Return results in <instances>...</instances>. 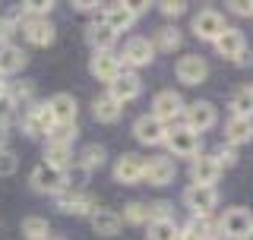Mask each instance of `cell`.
Instances as JSON below:
<instances>
[{
    "label": "cell",
    "mask_w": 253,
    "mask_h": 240,
    "mask_svg": "<svg viewBox=\"0 0 253 240\" xmlns=\"http://www.w3.org/2000/svg\"><path fill=\"white\" fill-rule=\"evenodd\" d=\"M218 231L225 234L228 240H247L253 234V212L250 209H228L218 221Z\"/></svg>",
    "instance_id": "6da1fadb"
},
{
    "label": "cell",
    "mask_w": 253,
    "mask_h": 240,
    "mask_svg": "<svg viewBox=\"0 0 253 240\" xmlns=\"http://www.w3.org/2000/svg\"><path fill=\"white\" fill-rule=\"evenodd\" d=\"M184 205L193 212V218H209L212 209L218 205V190L215 187H196L190 183L184 190Z\"/></svg>",
    "instance_id": "7a4b0ae2"
},
{
    "label": "cell",
    "mask_w": 253,
    "mask_h": 240,
    "mask_svg": "<svg viewBox=\"0 0 253 240\" xmlns=\"http://www.w3.org/2000/svg\"><path fill=\"white\" fill-rule=\"evenodd\" d=\"M32 187L38 190V193H51V196H60L63 190H67V171H60V167H51V164H35L32 167Z\"/></svg>",
    "instance_id": "3957f363"
},
{
    "label": "cell",
    "mask_w": 253,
    "mask_h": 240,
    "mask_svg": "<svg viewBox=\"0 0 253 240\" xmlns=\"http://www.w3.org/2000/svg\"><path fill=\"white\" fill-rule=\"evenodd\" d=\"M165 146H168L171 155H177V158H196L200 155V136L193 130H187V126H168Z\"/></svg>",
    "instance_id": "277c9868"
},
{
    "label": "cell",
    "mask_w": 253,
    "mask_h": 240,
    "mask_svg": "<svg viewBox=\"0 0 253 240\" xmlns=\"http://www.w3.org/2000/svg\"><path fill=\"white\" fill-rule=\"evenodd\" d=\"M215 120H218V111H215L212 101H193V105L184 108V126H187V130H193L196 136L206 133V130H212Z\"/></svg>",
    "instance_id": "5b68a950"
},
{
    "label": "cell",
    "mask_w": 253,
    "mask_h": 240,
    "mask_svg": "<svg viewBox=\"0 0 253 240\" xmlns=\"http://www.w3.org/2000/svg\"><path fill=\"white\" fill-rule=\"evenodd\" d=\"M184 98H180V92H174V89H165V92H158L155 98H152V117H158L165 126L174 123L177 117H184Z\"/></svg>",
    "instance_id": "8992f818"
},
{
    "label": "cell",
    "mask_w": 253,
    "mask_h": 240,
    "mask_svg": "<svg viewBox=\"0 0 253 240\" xmlns=\"http://www.w3.org/2000/svg\"><path fill=\"white\" fill-rule=\"evenodd\" d=\"M22 35H26L29 44L47 47L57 38V29H54V22L47 19V16H26V19H22Z\"/></svg>",
    "instance_id": "52a82bcc"
},
{
    "label": "cell",
    "mask_w": 253,
    "mask_h": 240,
    "mask_svg": "<svg viewBox=\"0 0 253 240\" xmlns=\"http://www.w3.org/2000/svg\"><path fill=\"white\" fill-rule=\"evenodd\" d=\"M155 60V47L149 38H142V35H133L130 41L124 44V54H121V67H130V70H136V67H149V63Z\"/></svg>",
    "instance_id": "ba28073f"
},
{
    "label": "cell",
    "mask_w": 253,
    "mask_h": 240,
    "mask_svg": "<svg viewBox=\"0 0 253 240\" xmlns=\"http://www.w3.org/2000/svg\"><path fill=\"white\" fill-rule=\"evenodd\" d=\"M54 130V120L51 111H47V101H38V105H29V111L22 114V133L26 136H47Z\"/></svg>",
    "instance_id": "9c48e42d"
},
{
    "label": "cell",
    "mask_w": 253,
    "mask_h": 240,
    "mask_svg": "<svg viewBox=\"0 0 253 240\" xmlns=\"http://www.w3.org/2000/svg\"><path fill=\"white\" fill-rule=\"evenodd\" d=\"M174 76L184 85H200V82H206V76H209V63H206V57H200V54H187V57L177 60Z\"/></svg>",
    "instance_id": "30bf717a"
},
{
    "label": "cell",
    "mask_w": 253,
    "mask_h": 240,
    "mask_svg": "<svg viewBox=\"0 0 253 240\" xmlns=\"http://www.w3.org/2000/svg\"><path fill=\"white\" fill-rule=\"evenodd\" d=\"M174 174H177V164H174V158L158 155V158H149V161H146L142 180H146L149 187H168V183H174Z\"/></svg>",
    "instance_id": "8fae6325"
},
{
    "label": "cell",
    "mask_w": 253,
    "mask_h": 240,
    "mask_svg": "<svg viewBox=\"0 0 253 240\" xmlns=\"http://www.w3.org/2000/svg\"><path fill=\"white\" fill-rule=\"evenodd\" d=\"M139 92H142V79L133 73V70H121L117 79L108 85V95L117 101V105H126V101L139 98Z\"/></svg>",
    "instance_id": "7c38bea8"
},
{
    "label": "cell",
    "mask_w": 253,
    "mask_h": 240,
    "mask_svg": "<svg viewBox=\"0 0 253 240\" xmlns=\"http://www.w3.org/2000/svg\"><path fill=\"white\" fill-rule=\"evenodd\" d=\"M225 19H221V13L218 10H200L193 16V35L196 38H203V41H212L215 44L218 41V35L225 32Z\"/></svg>",
    "instance_id": "4fadbf2b"
},
{
    "label": "cell",
    "mask_w": 253,
    "mask_h": 240,
    "mask_svg": "<svg viewBox=\"0 0 253 240\" xmlns=\"http://www.w3.org/2000/svg\"><path fill=\"white\" fill-rule=\"evenodd\" d=\"M142 171H146V158L136 155V152H126L114 164V180L124 183V187H133V183L142 180Z\"/></svg>",
    "instance_id": "5bb4252c"
},
{
    "label": "cell",
    "mask_w": 253,
    "mask_h": 240,
    "mask_svg": "<svg viewBox=\"0 0 253 240\" xmlns=\"http://www.w3.org/2000/svg\"><path fill=\"white\" fill-rule=\"evenodd\" d=\"M121 57H117L114 51H95L92 54V60H89V73L98 79V82H114L117 73H121Z\"/></svg>",
    "instance_id": "9a60e30c"
},
{
    "label": "cell",
    "mask_w": 253,
    "mask_h": 240,
    "mask_svg": "<svg viewBox=\"0 0 253 240\" xmlns=\"http://www.w3.org/2000/svg\"><path fill=\"white\" fill-rule=\"evenodd\" d=\"M57 209L63 215H92L98 205H95L92 193H85V190H63L57 196Z\"/></svg>",
    "instance_id": "2e32d148"
},
{
    "label": "cell",
    "mask_w": 253,
    "mask_h": 240,
    "mask_svg": "<svg viewBox=\"0 0 253 240\" xmlns=\"http://www.w3.org/2000/svg\"><path fill=\"white\" fill-rule=\"evenodd\" d=\"M165 133H168V126L152 114H142V117L133 120V136H136V142H142V146H158V142H165Z\"/></svg>",
    "instance_id": "e0dca14e"
},
{
    "label": "cell",
    "mask_w": 253,
    "mask_h": 240,
    "mask_svg": "<svg viewBox=\"0 0 253 240\" xmlns=\"http://www.w3.org/2000/svg\"><path fill=\"white\" fill-rule=\"evenodd\" d=\"M218 177H221V164L215 161V155L193 158V164H190V180H193L196 187H215Z\"/></svg>",
    "instance_id": "ac0fdd59"
},
{
    "label": "cell",
    "mask_w": 253,
    "mask_h": 240,
    "mask_svg": "<svg viewBox=\"0 0 253 240\" xmlns=\"http://www.w3.org/2000/svg\"><path fill=\"white\" fill-rule=\"evenodd\" d=\"M47 111H51V120H54V126H70V123H76V98L73 95H67V92H57V95H51V101H47Z\"/></svg>",
    "instance_id": "d6986e66"
},
{
    "label": "cell",
    "mask_w": 253,
    "mask_h": 240,
    "mask_svg": "<svg viewBox=\"0 0 253 240\" xmlns=\"http://www.w3.org/2000/svg\"><path fill=\"white\" fill-rule=\"evenodd\" d=\"M215 51H218L225 60H234V63H237V60L244 57V54H247V38H244V32H241V29H231V26H228V29L218 35Z\"/></svg>",
    "instance_id": "ffe728a7"
},
{
    "label": "cell",
    "mask_w": 253,
    "mask_h": 240,
    "mask_svg": "<svg viewBox=\"0 0 253 240\" xmlns=\"http://www.w3.org/2000/svg\"><path fill=\"white\" fill-rule=\"evenodd\" d=\"M101 22L114 32V35H121V32H126L136 22V13L130 10V3H108V10H105V16H101Z\"/></svg>",
    "instance_id": "44dd1931"
},
{
    "label": "cell",
    "mask_w": 253,
    "mask_h": 240,
    "mask_svg": "<svg viewBox=\"0 0 253 240\" xmlns=\"http://www.w3.org/2000/svg\"><path fill=\"white\" fill-rule=\"evenodd\" d=\"M89 218H92V231H95V234H101V237H117V234H121L124 221H121V215H117L114 209H101V205H98Z\"/></svg>",
    "instance_id": "7402d4cb"
},
{
    "label": "cell",
    "mask_w": 253,
    "mask_h": 240,
    "mask_svg": "<svg viewBox=\"0 0 253 240\" xmlns=\"http://www.w3.org/2000/svg\"><path fill=\"white\" fill-rule=\"evenodd\" d=\"M85 41L92 44V54H95V51H111V47H114V41H117V35H114V32H111L101 19H95V22H89V26H85Z\"/></svg>",
    "instance_id": "603a6c76"
},
{
    "label": "cell",
    "mask_w": 253,
    "mask_h": 240,
    "mask_svg": "<svg viewBox=\"0 0 253 240\" xmlns=\"http://www.w3.org/2000/svg\"><path fill=\"white\" fill-rule=\"evenodd\" d=\"M26 60H29V54L22 51L19 44H3L0 47V76H13V73H19L22 67H26Z\"/></svg>",
    "instance_id": "cb8c5ba5"
},
{
    "label": "cell",
    "mask_w": 253,
    "mask_h": 240,
    "mask_svg": "<svg viewBox=\"0 0 253 240\" xmlns=\"http://www.w3.org/2000/svg\"><path fill=\"white\" fill-rule=\"evenodd\" d=\"M253 139V120H244V117H231L225 123V142L228 146H244V142Z\"/></svg>",
    "instance_id": "d4e9b609"
},
{
    "label": "cell",
    "mask_w": 253,
    "mask_h": 240,
    "mask_svg": "<svg viewBox=\"0 0 253 240\" xmlns=\"http://www.w3.org/2000/svg\"><path fill=\"white\" fill-rule=\"evenodd\" d=\"M92 114H95L98 123H117L121 114H124V105H117L111 95H98V98L92 101Z\"/></svg>",
    "instance_id": "484cf974"
},
{
    "label": "cell",
    "mask_w": 253,
    "mask_h": 240,
    "mask_svg": "<svg viewBox=\"0 0 253 240\" xmlns=\"http://www.w3.org/2000/svg\"><path fill=\"white\" fill-rule=\"evenodd\" d=\"M44 164L67 171V167L73 164V146H63V142H47V146H44Z\"/></svg>",
    "instance_id": "4316f807"
},
{
    "label": "cell",
    "mask_w": 253,
    "mask_h": 240,
    "mask_svg": "<svg viewBox=\"0 0 253 240\" xmlns=\"http://www.w3.org/2000/svg\"><path fill=\"white\" fill-rule=\"evenodd\" d=\"M105 158H108V152H105V146H98V142H89V146H83V152L76 155V161H79V167L83 171H95V167H101L105 164Z\"/></svg>",
    "instance_id": "83f0119b"
},
{
    "label": "cell",
    "mask_w": 253,
    "mask_h": 240,
    "mask_svg": "<svg viewBox=\"0 0 253 240\" xmlns=\"http://www.w3.org/2000/svg\"><path fill=\"white\" fill-rule=\"evenodd\" d=\"M180 41H184V35H180V29H177V26H162V29L155 32L152 47H155V51L171 54V51H177V47H180Z\"/></svg>",
    "instance_id": "f1b7e54d"
},
{
    "label": "cell",
    "mask_w": 253,
    "mask_h": 240,
    "mask_svg": "<svg viewBox=\"0 0 253 240\" xmlns=\"http://www.w3.org/2000/svg\"><path fill=\"white\" fill-rule=\"evenodd\" d=\"M215 225H212L209 218H190L184 228H180V237L177 240H209Z\"/></svg>",
    "instance_id": "f546056e"
},
{
    "label": "cell",
    "mask_w": 253,
    "mask_h": 240,
    "mask_svg": "<svg viewBox=\"0 0 253 240\" xmlns=\"http://www.w3.org/2000/svg\"><path fill=\"white\" fill-rule=\"evenodd\" d=\"M231 117H244V120H253V89H237L231 95Z\"/></svg>",
    "instance_id": "4dcf8cb0"
},
{
    "label": "cell",
    "mask_w": 253,
    "mask_h": 240,
    "mask_svg": "<svg viewBox=\"0 0 253 240\" xmlns=\"http://www.w3.org/2000/svg\"><path fill=\"white\" fill-rule=\"evenodd\" d=\"M22 234H26V240H47L51 225L42 215H29V218H22Z\"/></svg>",
    "instance_id": "1f68e13d"
},
{
    "label": "cell",
    "mask_w": 253,
    "mask_h": 240,
    "mask_svg": "<svg viewBox=\"0 0 253 240\" xmlns=\"http://www.w3.org/2000/svg\"><path fill=\"white\" fill-rule=\"evenodd\" d=\"M149 240H177L180 237V228L174 218H165V221H149Z\"/></svg>",
    "instance_id": "d6a6232c"
},
{
    "label": "cell",
    "mask_w": 253,
    "mask_h": 240,
    "mask_svg": "<svg viewBox=\"0 0 253 240\" xmlns=\"http://www.w3.org/2000/svg\"><path fill=\"white\" fill-rule=\"evenodd\" d=\"M121 221H126V225H149V205L146 202H126Z\"/></svg>",
    "instance_id": "836d02e7"
},
{
    "label": "cell",
    "mask_w": 253,
    "mask_h": 240,
    "mask_svg": "<svg viewBox=\"0 0 253 240\" xmlns=\"http://www.w3.org/2000/svg\"><path fill=\"white\" fill-rule=\"evenodd\" d=\"M32 95H35L32 82H19V85H13V89L6 92V98L13 101V108H19V105H32Z\"/></svg>",
    "instance_id": "e575fe53"
},
{
    "label": "cell",
    "mask_w": 253,
    "mask_h": 240,
    "mask_svg": "<svg viewBox=\"0 0 253 240\" xmlns=\"http://www.w3.org/2000/svg\"><path fill=\"white\" fill-rule=\"evenodd\" d=\"M76 136H79L76 123H70V126H54V130L47 133V142H63V146H73Z\"/></svg>",
    "instance_id": "d590c367"
},
{
    "label": "cell",
    "mask_w": 253,
    "mask_h": 240,
    "mask_svg": "<svg viewBox=\"0 0 253 240\" xmlns=\"http://www.w3.org/2000/svg\"><path fill=\"white\" fill-rule=\"evenodd\" d=\"M16 171H19V158H16V152L3 149V152H0V177H13Z\"/></svg>",
    "instance_id": "8d00e7d4"
},
{
    "label": "cell",
    "mask_w": 253,
    "mask_h": 240,
    "mask_svg": "<svg viewBox=\"0 0 253 240\" xmlns=\"http://www.w3.org/2000/svg\"><path fill=\"white\" fill-rule=\"evenodd\" d=\"M54 0H29V3H22V13H29V16H47L54 10Z\"/></svg>",
    "instance_id": "74e56055"
},
{
    "label": "cell",
    "mask_w": 253,
    "mask_h": 240,
    "mask_svg": "<svg viewBox=\"0 0 253 240\" xmlns=\"http://www.w3.org/2000/svg\"><path fill=\"white\" fill-rule=\"evenodd\" d=\"M171 209H174L171 202L158 199V202H152V205H149V221H165V218H171Z\"/></svg>",
    "instance_id": "f35d334b"
},
{
    "label": "cell",
    "mask_w": 253,
    "mask_h": 240,
    "mask_svg": "<svg viewBox=\"0 0 253 240\" xmlns=\"http://www.w3.org/2000/svg\"><path fill=\"white\" fill-rule=\"evenodd\" d=\"M215 161L221 164V171H225V167H234V164H237V152H234L231 146H221V149L215 152Z\"/></svg>",
    "instance_id": "ab89813d"
},
{
    "label": "cell",
    "mask_w": 253,
    "mask_h": 240,
    "mask_svg": "<svg viewBox=\"0 0 253 240\" xmlns=\"http://www.w3.org/2000/svg\"><path fill=\"white\" fill-rule=\"evenodd\" d=\"M158 10H162L165 16H184L187 3H184V0H165V3H158Z\"/></svg>",
    "instance_id": "60d3db41"
},
{
    "label": "cell",
    "mask_w": 253,
    "mask_h": 240,
    "mask_svg": "<svg viewBox=\"0 0 253 240\" xmlns=\"http://www.w3.org/2000/svg\"><path fill=\"white\" fill-rule=\"evenodd\" d=\"M13 32H16V22H13V19H6V16H0V47L10 44Z\"/></svg>",
    "instance_id": "b9f144b4"
},
{
    "label": "cell",
    "mask_w": 253,
    "mask_h": 240,
    "mask_svg": "<svg viewBox=\"0 0 253 240\" xmlns=\"http://www.w3.org/2000/svg\"><path fill=\"white\" fill-rule=\"evenodd\" d=\"M13 114H16V108H13V101L6 98H0V126H10V120H13Z\"/></svg>",
    "instance_id": "7bdbcfd3"
},
{
    "label": "cell",
    "mask_w": 253,
    "mask_h": 240,
    "mask_svg": "<svg viewBox=\"0 0 253 240\" xmlns=\"http://www.w3.org/2000/svg\"><path fill=\"white\" fill-rule=\"evenodd\" d=\"M231 13H237V16H253V0H231Z\"/></svg>",
    "instance_id": "ee69618b"
},
{
    "label": "cell",
    "mask_w": 253,
    "mask_h": 240,
    "mask_svg": "<svg viewBox=\"0 0 253 240\" xmlns=\"http://www.w3.org/2000/svg\"><path fill=\"white\" fill-rule=\"evenodd\" d=\"M73 6H76V10H83V13H92V10H95L98 3H92V0H76Z\"/></svg>",
    "instance_id": "f6af8a7d"
},
{
    "label": "cell",
    "mask_w": 253,
    "mask_h": 240,
    "mask_svg": "<svg viewBox=\"0 0 253 240\" xmlns=\"http://www.w3.org/2000/svg\"><path fill=\"white\" fill-rule=\"evenodd\" d=\"M6 142H10V130H6V126H0V152L6 149Z\"/></svg>",
    "instance_id": "bcb514c9"
},
{
    "label": "cell",
    "mask_w": 253,
    "mask_h": 240,
    "mask_svg": "<svg viewBox=\"0 0 253 240\" xmlns=\"http://www.w3.org/2000/svg\"><path fill=\"white\" fill-rule=\"evenodd\" d=\"M6 92H10V85H6V79H3V76H0V98H3V95H6Z\"/></svg>",
    "instance_id": "7dc6e473"
},
{
    "label": "cell",
    "mask_w": 253,
    "mask_h": 240,
    "mask_svg": "<svg viewBox=\"0 0 253 240\" xmlns=\"http://www.w3.org/2000/svg\"><path fill=\"white\" fill-rule=\"evenodd\" d=\"M51 240H60V237H51Z\"/></svg>",
    "instance_id": "c3c4849f"
}]
</instances>
